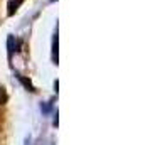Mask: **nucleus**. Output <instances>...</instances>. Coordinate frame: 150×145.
Wrapping results in <instances>:
<instances>
[{
    "label": "nucleus",
    "mask_w": 150,
    "mask_h": 145,
    "mask_svg": "<svg viewBox=\"0 0 150 145\" xmlns=\"http://www.w3.org/2000/svg\"><path fill=\"white\" fill-rule=\"evenodd\" d=\"M7 93H5V90L4 88H0V105H4L5 101H7Z\"/></svg>",
    "instance_id": "nucleus-1"
},
{
    "label": "nucleus",
    "mask_w": 150,
    "mask_h": 145,
    "mask_svg": "<svg viewBox=\"0 0 150 145\" xmlns=\"http://www.w3.org/2000/svg\"><path fill=\"white\" fill-rule=\"evenodd\" d=\"M19 79H21L22 83L25 84V86H27V88H29V90H30V91H34V88H32V84H30V81H27V79H24V78H22V76H19Z\"/></svg>",
    "instance_id": "nucleus-2"
}]
</instances>
